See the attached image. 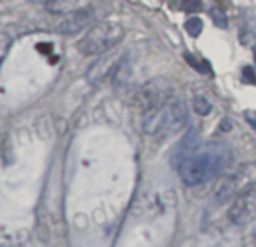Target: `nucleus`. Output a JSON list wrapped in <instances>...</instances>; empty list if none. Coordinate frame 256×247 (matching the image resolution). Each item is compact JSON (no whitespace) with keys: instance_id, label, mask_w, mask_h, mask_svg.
<instances>
[{"instance_id":"f257e3e1","label":"nucleus","mask_w":256,"mask_h":247,"mask_svg":"<svg viewBox=\"0 0 256 247\" xmlns=\"http://www.w3.org/2000/svg\"><path fill=\"white\" fill-rule=\"evenodd\" d=\"M232 148L225 143H209L197 148L182 166L178 167L180 176L186 186H199L218 178L232 164Z\"/></svg>"},{"instance_id":"f8f14e48","label":"nucleus","mask_w":256,"mask_h":247,"mask_svg":"<svg viewBox=\"0 0 256 247\" xmlns=\"http://www.w3.org/2000/svg\"><path fill=\"white\" fill-rule=\"evenodd\" d=\"M209 16H211L212 23H214L218 28H226V24H228L226 12L222 9V7H212V9L209 10Z\"/></svg>"},{"instance_id":"9d476101","label":"nucleus","mask_w":256,"mask_h":247,"mask_svg":"<svg viewBox=\"0 0 256 247\" xmlns=\"http://www.w3.org/2000/svg\"><path fill=\"white\" fill-rule=\"evenodd\" d=\"M80 2L82 0H48L46 9L51 14L61 16V14H68V12H74V10L80 9Z\"/></svg>"},{"instance_id":"9b49d317","label":"nucleus","mask_w":256,"mask_h":247,"mask_svg":"<svg viewBox=\"0 0 256 247\" xmlns=\"http://www.w3.org/2000/svg\"><path fill=\"white\" fill-rule=\"evenodd\" d=\"M183 58H185V61L190 64L192 68H196L199 73H206V75H212V70H211V64L208 61H204V59H197L194 54H190V52H185L183 54Z\"/></svg>"},{"instance_id":"0eeeda50","label":"nucleus","mask_w":256,"mask_h":247,"mask_svg":"<svg viewBox=\"0 0 256 247\" xmlns=\"http://www.w3.org/2000/svg\"><path fill=\"white\" fill-rule=\"evenodd\" d=\"M92 17H94V10L91 7H80L74 12L64 14L63 19L58 23V31H61V33H77V31L84 30L88 24H91Z\"/></svg>"},{"instance_id":"dca6fc26","label":"nucleus","mask_w":256,"mask_h":247,"mask_svg":"<svg viewBox=\"0 0 256 247\" xmlns=\"http://www.w3.org/2000/svg\"><path fill=\"white\" fill-rule=\"evenodd\" d=\"M242 82L256 85V73H254V70L251 66H244V70H242Z\"/></svg>"},{"instance_id":"a211bd4d","label":"nucleus","mask_w":256,"mask_h":247,"mask_svg":"<svg viewBox=\"0 0 256 247\" xmlns=\"http://www.w3.org/2000/svg\"><path fill=\"white\" fill-rule=\"evenodd\" d=\"M254 59H256V47H254Z\"/></svg>"},{"instance_id":"ddd939ff","label":"nucleus","mask_w":256,"mask_h":247,"mask_svg":"<svg viewBox=\"0 0 256 247\" xmlns=\"http://www.w3.org/2000/svg\"><path fill=\"white\" fill-rule=\"evenodd\" d=\"M202 28H204L202 19H199V17H190L185 23V30L188 31L190 37H199L202 33Z\"/></svg>"},{"instance_id":"39448f33","label":"nucleus","mask_w":256,"mask_h":247,"mask_svg":"<svg viewBox=\"0 0 256 247\" xmlns=\"http://www.w3.org/2000/svg\"><path fill=\"white\" fill-rule=\"evenodd\" d=\"M172 98V84L166 78H154L146 82L136 94V105L142 106L143 112L164 106Z\"/></svg>"},{"instance_id":"4468645a","label":"nucleus","mask_w":256,"mask_h":247,"mask_svg":"<svg viewBox=\"0 0 256 247\" xmlns=\"http://www.w3.org/2000/svg\"><path fill=\"white\" fill-rule=\"evenodd\" d=\"M194 110H196V113L204 117L211 112V103H209L204 96H196V98H194Z\"/></svg>"},{"instance_id":"f3484780","label":"nucleus","mask_w":256,"mask_h":247,"mask_svg":"<svg viewBox=\"0 0 256 247\" xmlns=\"http://www.w3.org/2000/svg\"><path fill=\"white\" fill-rule=\"evenodd\" d=\"M246 120L253 125V129H256V112H246Z\"/></svg>"},{"instance_id":"6e6552de","label":"nucleus","mask_w":256,"mask_h":247,"mask_svg":"<svg viewBox=\"0 0 256 247\" xmlns=\"http://www.w3.org/2000/svg\"><path fill=\"white\" fill-rule=\"evenodd\" d=\"M197 148H199V131L196 127H190L188 132L185 134V138L174 148V153H172V159H171L172 166L180 167Z\"/></svg>"},{"instance_id":"423d86ee","label":"nucleus","mask_w":256,"mask_h":247,"mask_svg":"<svg viewBox=\"0 0 256 247\" xmlns=\"http://www.w3.org/2000/svg\"><path fill=\"white\" fill-rule=\"evenodd\" d=\"M228 218L237 227L250 225L256 220V188L237 197L228 211Z\"/></svg>"},{"instance_id":"2eb2a0df","label":"nucleus","mask_w":256,"mask_h":247,"mask_svg":"<svg viewBox=\"0 0 256 247\" xmlns=\"http://www.w3.org/2000/svg\"><path fill=\"white\" fill-rule=\"evenodd\" d=\"M183 9H185V12H199L202 9V3H200V0H185Z\"/></svg>"},{"instance_id":"1a4fd4ad","label":"nucleus","mask_w":256,"mask_h":247,"mask_svg":"<svg viewBox=\"0 0 256 247\" xmlns=\"http://www.w3.org/2000/svg\"><path fill=\"white\" fill-rule=\"evenodd\" d=\"M117 64H118V58H117V56H114V54L103 56V58H100L98 61H96L91 68H89L88 78L91 82H98L100 78L104 77V75H108L110 71H114L115 68H117Z\"/></svg>"},{"instance_id":"7ed1b4c3","label":"nucleus","mask_w":256,"mask_h":247,"mask_svg":"<svg viewBox=\"0 0 256 247\" xmlns=\"http://www.w3.org/2000/svg\"><path fill=\"white\" fill-rule=\"evenodd\" d=\"M256 186V162H246L236 171L220 178L214 186V200L225 204L230 199H237L242 193L250 192Z\"/></svg>"},{"instance_id":"f03ea898","label":"nucleus","mask_w":256,"mask_h":247,"mask_svg":"<svg viewBox=\"0 0 256 247\" xmlns=\"http://www.w3.org/2000/svg\"><path fill=\"white\" fill-rule=\"evenodd\" d=\"M188 122V106L178 98H171L164 106L148 110L143 115V131L146 134L172 136Z\"/></svg>"},{"instance_id":"20e7f679","label":"nucleus","mask_w":256,"mask_h":247,"mask_svg":"<svg viewBox=\"0 0 256 247\" xmlns=\"http://www.w3.org/2000/svg\"><path fill=\"white\" fill-rule=\"evenodd\" d=\"M122 38H124L122 26L115 23H100L88 31V35L80 40L78 49L86 56L103 54V52L114 49L117 44H120Z\"/></svg>"}]
</instances>
